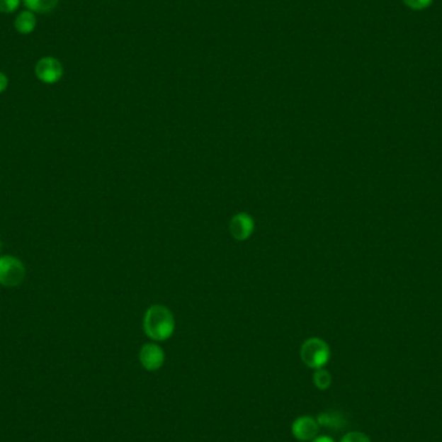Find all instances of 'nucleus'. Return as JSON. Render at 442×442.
Returning a JSON list of instances; mask_svg holds the SVG:
<instances>
[{
    "instance_id": "obj_1",
    "label": "nucleus",
    "mask_w": 442,
    "mask_h": 442,
    "mask_svg": "<svg viewBox=\"0 0 442 442\" xmlns=\"http://www.w3.org/2000/svg\"><path fill=\"white\" fill-rule=\"evenodd\" d=\"M144 332L154 341H164L170 339L175 332V318L167 307L154 304L145 312Z\"/></svg>"
},
{
    "instance_id": "obj_2",
    "label": "nucleus",
    "mask_w": 442,
    "mask_h": 442,
    "mask_svg": "<svg viewBox=\"0 0 442 442\" xmlns=\"http://www.w3.org/2000/svg\"><path fill=\"white\" fill-rule=\"evenodd\" d=\"M332 357L330 346L319 338H310L302 343L300 348V358L302 361L313 370L322 368L327 365Z\"/></svg>"
},
{
    "instance_id": "obj_3",
    "label": "nucleus",
    "mask_w": 442,
    "mask_h": 442,
    "mask_svg": "<svg viewBox=\"0 0 442 442\" xmlns=\"http://www.w3.org/2000/svg\"><path fill=\"white\" fill-rule=\"evenodd\" d=\"M26 269L20 259L4 255L0 256V285L4 288H17L23 283Z\"/></svg>"
},
{
    "instance_id": "obj_4",
    "label": "nucleus",
    "mask_w": 442,
    "mask_h": 442,
    "mask_svg": "<svg viewBox=\"0 0 442 442\" xmlns=\"http://www.w3.org/2000/svg\"><path fill=\"white\" fill-rule=\"evenodd\" d=\"M64 67L59 60L55 57H43L35 65V75L38 79L45 84H55L62 78Z\"/></svg>"
},
{
    "instance_id": "obj_5",
    "label": "nucleus",
    "mask_w": 442,
    "mask_h": 442,
    "mask_svg": "<svg viewBox=\"0 0 442 442\" xmlns=\"http://www.w3.org/2000/svg\"><path fill=\"white\" fill-rule=\"evenodd\" d=\"M318 432H319V424H318L317 419L310 415L299 416L291 424V434L299 441L310 442L317 437Z\"/></svg>"
},
{
    "instance_id": "obj_6",
    "label": "nucleus",
    "mask_w": 442,
    "mask_h": 442,
    "mask_svg": "<svg viewBox=\"0 0 442 442\" xmlns=\"http://www.w3.org/2000/svg\"><path fill=\"white\" fill-rule=\"evenodd\" d=\"M139 360H140L142 368L147 371H157V370L162 368L164 360H166V354L158 344L147 343V344L141 346Z\"/></svg>"
},
{
    "instance_id": "obj_7",
    "label": "nucleus",
    "mask_w": 442,
    "mask_h": 442,
    "mask_svg": "<svg viewBox=\"0 0 442 442\" xmlns=\"http://www.w3.org/2000/svg\"><path fill=\"white\" fill-rule=\"evenodd\" d=\"M255 230V221L252 216L246 212H238L229 222V232L236 241L249 239Z\"/></svg>"
},
{
    "instance_id": "obj_8",
    "label": "nucleus",
    "mask_w": 442,
    "mask_h": 442,
    "mask_svg": "<svg viewBox=\"0 0 442 442\" xmlns=\"http://www.w3.org/2000/svg\"><path fill=\"white\" fill-rule=\"evenodd\" d=\"M316 419H317L319 427L334 429V431H340L346 426V418L343 416V414L340 412H335V410L321 413Z\"/></svg>"
},
{
    "instance_id": "obj_9",
    "label": "nucleus",
    "mask_w": 442,
    "mask_h": 442,
    "mask_svg": "<svg viewBox=\"0 0 442 442\" xmlns=\"http://www.w3.org/2000/svg\"><path fill=\"white\" fill-rule=\"evenodd\" d=\"M35 26H37V18L34 12L31 11H23L16 17L15 28L20 34H30L34 31Z\"/></svg>"
},
{
    "instance_id": "obj_10",
    "label": "nucleus",
    "mask_w": 442,
    "mask_h": 442,
    "mask_svg": "<svg viewBox=\"0 0 442 442\" xmlns=\"http://www.w3.org/2000/svg\"><path fill=\"white\" fill-rule=\"evenodd\" d=\"M26 8L35 13H48L53 11L59 0H23Z\"/></svg>"
},
{
    "instance_id": "obj_11",
    "label": "nucleus",
    "mask_w": 442,
    "mask_h": 442,
    "mask_svg": "<svg viewBox=\"0 0 442 442\" xmlns=\"http://www.w3.org/2000/svg\"><path fill=\"white\" fill-rule=\"evenodd\" d=\"M332 374H330L327 370H324V368H317V370L314 371V374H313V383H314V385L317 387L319 391L329 390L330 385H332Z\"/></svg>"
},
{
    "instance_id": "obj_12",
    "label": "nucleus",
    "mask_w": 442,
    "mask_h": 442,
    "mask_svg": "<svg viewBox=\"0 0 442 442\" xmlns=\"http://www.w3.org/2000/svg\"><path fill=\"white\" fill-rule=\"evenodd\" d=\"M434 0H404L406 7L413 9V11H423L431 7Z\"/></svg>"
},
{
    "instance_id": "obj_13",
    "label": "nucleus",
    "mask_w": 442,
    "mask_h": 442,
    "mask_svg": "<svg viewBox=\"0 0 442 442\" xmlns=\"http://www.w3.org/2000/svg\"><path fill=\"white\" fill-rule=\"evenodd\" d=\"M340 442H371V440L368 438V435L354 431V432H349V434L343 436Z\"/></svg>"
},
{
    "instance_id": "obj_14",
    "label": "nucleus",
    "mask_w": 442,
    "mask_h": 442,
    "mask_svg": "<svg viewBox=\"0 0 442 442\" xmlns=\"http://www.w3.org/2000/svg\"><path fill=\"white\" fill-rule=\"evenodd\" d=\"M20 6V0H0V12L13 13Z\"/></svg>"
},
{
    "instance_id": "obj_15",
    "label": "nucleus",
    "mask_w": 442,
    "mask_h": 442,
    "mask_svg": "<svg viewBox=\"0 0 442 442\" xmlns=\"http://www.w3.org/2000/svg\"><path fill=\"white\" fill-rule=\"evenodd\" d=\"M8 87V78L7 75L0 72V94H3Z\"/></svg>"
},
{
    "instance_id": "obj_16",
    "label": "nucleus",
    "mask_w": 442,
    "mask_h": 442,
    "mask_svg": "<svg viewBox=\"0 0 442 442\" xmlns=\"http://www.w3.org/2000/svg\"><path fill=\"white\" fill-rule=\"evenodd\" d=\"M310 442H335L334 438L330 436H317L316 438H313Z\"/></svg>"
},
{
    "instance_id": "obj_17",
    "label": "nucleus",
    "mask_w": 442,
    "mask_h": 442,
    "mask_svg": "<svg viewBox=\"0 0 442 442\" xmlns=\"http://www.w3.org/2000/svg\"><path fill=\"white\" fill-rule=\"evenodd\" d=\"M0 251H1V242H0Z\"/></svg>"
}]
</instances>
